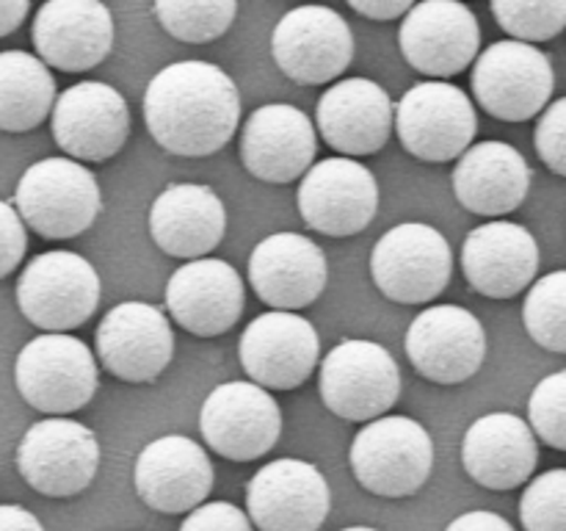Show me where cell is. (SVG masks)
Listing matches in <instances>:
<instances>
[{
  "label": "cell",
  "mask_w": 566,
  "mask_h": 531,
  "mask_svg": "<svg viewBox=\"0 0 566 531\" xmlns=\"http://www.w3.org/2000/svg\"><path fill=\"white\" fill-rule=\"evenodd\" d=\"M99 468V442L88 426L64 415L36 420L17 446V470L36 492L70 498L86 490Z\"/></svg>",
  "instance_id": "cell-10"
},
{
  "label": "cell",
  "mask_w": 566,
  "mask_h": 531,
  "mask_svg": "<svg viewBox=\"0 0 566 531\" xmlns=\"http://www.w3.org/2000/svg\"><path fill=\"white\" fill-rule=\"evenodd\" d=\"M523 321L534 343L553 354L566 352V271L556 269L531 282Z\"/></svg>",
  "instance_id": "cell-32"
},
{
  "label": "cell",
  "mask_w": 566,
  "mask_h": 531,
  "mask_svg": "<svg viewBox=\"0 0 566 531\" xmlns=\"http://www.w3.org/2000/svg\"><path fill=\"white\" fill-rule=\"evenodd\" d=\"M180 531H254L252 520L243 509L230 501L199 503L182 520Z\"/></svg>",
  "instance_id": "cell-37"
},
{
  "label": "cell",
  "mask_w": 566,
  "mask_h": 531,
  "mask_svg": "<svg viewBox=\"0 0 566 531\" xmlns=\"http://www.w3.org/2000/svg\"><path fill=\"white\" fill-rule=\"evenodd\" d=\"M199 429L219 457L252 462L280 440L282 409L276 398L254 382H224L205 398Z\"/></svg>",
  "instance_id": "cell-13"
},
{
  "label": "cell",
  "mask_w": 566,
  "mask_h": 531,
  "mask_svg": "<svg viewBox=\"0 0 566 531\" xmlns=\"http://www.w3.org/2000/svg\"><path fill=\"white\" fill-rule=\"evenodd\" d=\"M0 531H44L36 514L17 503H0Z\"/></svg>",
  "instance_id": "cell-41"
},
{
  "label": "cell",
  "mask_w": 566,
  "mask_h": 531,
  "mask_svg": "<svg viewBox=\"0 0 566 531\" xmlns=\"http://www.w3.org/2000/svg\"><path fill=\"white\" fill-rule=\"evenodd\" d=\"M298 214L321 236H357L379 210V183L374 171L348 155L310 166L298 186Z\"/></svg>",
  "instance_id": "cell-11"
},
{
  "label": "cell",
  "mask_w": 566,
  "mask_h": 531,
  "mask_svg": "<svg viewBox=\"0 0 566 531\" xmlns=\"http://www.w3.org/2000/svg\"><path fill=\"white\" fill-rule=\"evenodd\" d=\"M525 531H566V470L553 468L536 476L520 498Z\"/></svg>",
  "instance_id": "cell-34"
},
{
  "label": "cell",
  "mask_w": 566,
  "mask_h": 531,
  "mask_svg": "<svg viewBox=\"0 0 566 531\" xmlns=\"http://www.w3.org/2000/svg\"><path fill=\"white\" fill-rule=\"evenodd\" d=\"M329 263L324 249L302 232H274L249 254V282L274 310H302L324 293Z\"/></svg>",
  "instance_id": "cell-22"
},
{
  "label": "cell",
  "mask_w": 566,
  "mask_h": 531,
  "mask_svg": "<svg viewBox=\"0 0 566 531\" xmlns=\"http://www.w3.org/2000/svg\"><path fill=\"white\" fill-rule=\"evenodd\" d=\"M271 55L291 81L324 86L352 64L354 33L329 6H298L276 22Z\"/></svg>",
  "instance_id": "cell-12"
},
{
  "label": "cell",
  "mask_w": 566,
  "mask_h": 531,
  "mask_svg": "<svg viewBox=\"0 0 566 531\" xmlns=\"http://www.w3.org/2000/svg\"><path fill=\"white\" fill-rule=\"evenodd\" d=\"M28 232L11 202L0 199V280L9 277L25 258Z\"/></svg>",
  "instance_id": "cell-38"
},
{
  "label": "cell",
  "mask_w": 566,
  "mask_h": 531,
  "mask_svg": "<svg viewBox=\"0 0 566 531\" xmlns=\"http://www.w3.org/2000/svg\"><path fill=\"white\" fill-rule=\"evenodd\" d=\"M451 243L437 227L423 221L390 227L370 254L376 288L398 304L434 302L451 282Z\"/></svg>",
  "instance_id": "cell-7"
},
{
  "label": "cell",
  "mask_w": 566,
  "mask_h": 531,
  "mask_svg": "<svg viewBox=\"0 0 566 531\" xmlns=\"http://www.w3.org/2000/svg\"><path fill=\"white\" fill-rule=\"evenodd\" d=\"M531 431L545 446L566 451V371H553L534 387L528 398Z\"/></svg>",
  "instance_id": "cell-35"
},
{
  "label": "cell",
  "mask_w": 566,
  "mask_h": 531,
  "mask_svg": "<svg viewBox=\"0 0 566 531\" xmlns=\"http://www.w3.org/2000/svg\"><path fill=\"white\" fill-rule=\"evenodd\" d=\"M352 470L359 485L381 498L415 496L434 468L429 431L407 415H379L365 420L352 442Z\"/></svg>",
  "instance_id": "cell-3"
},
{
  "label": "cell",
  "mask_w": 566,
  "mask_h": 531,
  "mask_svg": "<svg viewBox=\"0 0 566 531\" xmlns=\"http://www.w3.org/2000/svg\"><path fill=\"white\" fill-rule=\"evenodd\" d=\"M398 44L412 70L446 81L473 64L481 25L462 0H420L403 14Z\"/></svg>",
  "instance_id": "cell-15"
},
{
  "label": "cell",
  "mask_w": 566,
  "mask_h": 531,
  "mask_svg": "<svg viewBox=\"0 0 566 531\" xmlns=\"http://www.w3.org/2000/svg\"><path fill=\"white\" fill-rule=\"evenodd\" d=\"M392 127L409 155L429 164H446L473 144L479 114L462 88L431 77L403 92L392 108Z\"/></svg>",
  "instance_id": "cell-6"
},
{
  "label": "cell",
  "mask_w": 566,
  "mask_h": 531,
  "mask_svg": "<svg viewBox=\"0 0 566 531\" xmlns=\"http://www.w3.org/2000/svg\"><path fill=\"white\" fill-rule=\"evenodd\" d=\"M318 133L296 105L269 103L252 111L241 131V160L263 183H293L313 166Z\"/></svg>",
  "instance_id": "cell-24"
},
{
  "label": "cell",
  "mask_w": 566,
  "mask_h": 531,
  "mask_svg": "<svg viewBox=\"0 0 566 531\" xmlns=\"http://www.w3.org/2000/svg\"><path fill=\"white\" fill-rule=\"evenodd\" d=\"M22 225L36 236L64 241L86 232L103 210L99 183L81 160L44 158L22 171L14 191Z\"/></svg>",
  "instance_id": "cell-2"
},
{
  "label": "cell",
  "mask_w": 566,
  "mask_h": 531,
  "mask_svg": "<svg viewBox=\"0 0 566 531\" xmlns=\"http://www.w3.org/2000/svg\"><path fill=\"white\" fill-rule=\"evenodd\" d=\"M14 382L25 404L44 415H70L97 393V360L83 341L44 332L17 354Z\"/></svg>",
  "instance_id": "cell-4"
},
{
  "label": "cell",
  "mask_w": 566,
  "mask_h": 531,
  "mask_svg": "<svg viewBox=\"0 0 566 531\" xmlns=\"http://www.w3.org/2000/svg\"><path fill=\"white\" fill-rule=\"evenodd\" d=\"M97 302V271L86 258L66 249L36 254L17 280L20 313L39 330H75L92 319Z\"/></svg>",
  "instance_id": "cell-9"
},
{
  "label": "cell",
  "mask_w": 566,
  "mask_h": 531,
  "mask_svg": "<svg viewBox=\"0 0 566 531\" xmlns=\"http://www.w3.org/2000/svg\"><path fill=\"white\" fill-rule=\"evenodd\" d=\"M144 122L169 155L208 158L235 136L241 94L221 66L210 61H177L149 81Z\"/></svg>",
  "instance_id": "cell-1"
},
{
  "label": "cell",
  "mask_w": 566,
  "mask_h": 531,
  "mask_svg": "<svg viewBox=\"0 0 566 531\" xmlns=\"http://www.w3.org/2000/svg\"><path fill=\"white\" fill-rule=\"evenodd\" d=\"M155 17L169 37L205 44L230 31L238 0H155Z\"/></svg>",
  "instance_id": "cell-31"
},
{
  "label": "cell",
  "mask_w": 566,
  "mask_h": 531,
  "mask_svg": "<svg viewBox=\"0 0 566 531\" xmlns=\"http://www.w3.org/2000/svg\"><path fill=\"white\" fill-rule=\"evenodd\" d=\"M470 66H473L470 86L475 100L486 114L503 122H525L539 116L556 88L551 55L520 39L490 44L484 53L475 55Z\"/></svg>",
  "instance_id": "cell-5"
},
{
  "label": "cell",
  "mask_w": 566,
  "mask_h": 531,
  "mask_svg": "<svg viewBox=\"0 0 566 531\" xmlns=\"http://www.w3.org/2000/svg\"><path fill=\"white\" fill-rule=\"evenodd\" d=\"M227 232V210L219 194L199 183H175L149 208V236L169 258H205Z\"/></svg>",
  "instance_id": "cell-28"
},
{
  "label": "cell",
  "mask_w": 566,
  "mask_h": 531,
  "mask_svg": "<svg viewBox=\"0 0 566 531\" xmlns=\"http://www.w3.org/2000/svg\"><path fill=\"white\" fill-rule=\"evenodd\" d=\"M492 17L520 42H551L566 25V0H490Z\"/></svg>",
  "instance_id": "cell-33"
},
{
  "label": "cell",
  "mask_w": 566,
  "mask_h": 531,
  "mask_svg": "<svg viewBox=\"0 0 566 531\" xmlns=\"http://www.w3.org/2000/svg\"><path fill=\"white\" fill-rule=\"evenodd\" d=\"M31 0H0V39L14 33L25 22Z\"/></svg>",
  "instance_id": "cell-42"
},
{
  "label": "cell",
  "mask_w": 566,
  "mask_h": 531,
  "mask_svg": "<svg viewBox=\"0 0 566 531\" xmlns=\"http://www.w3.org/2000/svg\"><path fill=\"white\" fill-rule=\"evenodd\" d=\"M348 6H352L357 14L368 17V20L390 22L407 14L415 6V0H348Z\"/></svg>",
  "instance_id": "cell-39"
},
{
  "label": "cell",
  "mask_w": 566,
  "mask_h": 531,
  "mask_svg": "<svg viewBox=\"0 0 566 531\" xmlns=\"http://www.w3.org/2000/svg\"><path fill=\"white\" fill-rule=\"evenodd\" d=\"M539 442L531 426L514 413L481 415L462 440V465L486 490H514L534 476Z\"/></svg>",
  "instance_id": "cell-27"
},
{
  "label": "cell",
  "mask_w": 566,
  "mask_h": 531,
  "mask_svg": "<svg viewBox=\"0 0 566 531\" xmlns=\"http://www.w3.org/2000/svg\"><path fill=\"white\" fill-rule=\"evenodd\" d=\"M166 310L197 337L224 335L243 313V280L227 260L193 258L169 277Z\"/></svg>",
  "instance_id": "cell-23"
},
{
  "label": "cell",
  "mask_w": 566,
  "mask_h": 531,
  "mask_svg": "<svg viewBox=\"0 0 566 531\" xmlns=\"http://www.w3.org/2000/svg\"><path fill=\"white\" fill-rule=\"evenodd\" d=\"M462 271L481 296L512 299L536 280L539 243L517 221H486L464 238Z\"/></svg>",
  "instance_id": "cell-25"
},
{
  "label": "cell",
  "mask_w": 566,
  "mask_h": 531,
  "mask_svg": "<svg viewBox=\"0 0 566 531\" xmlns=\"http://www.w3.org/2000/svg\"><path fill=\"white\" fill-rule=\"evenodd\" d=\"M392 108L385 86L368 77H346L321 94L315 125L340 155H374L390 142Z\"/></svg>",
  "instance_id": "cell-26"
},
{
  "label": "cell",
  "mask_w": 566,
  "mask_h": 531,
  "mask_svg": "<svg viewBox=\"0 0 566 531\" xmlns=\"http://www.w3.org/2000/svg\"><path fill=\"white\" fill-rule=\"evenodd\" d=\"M329 503L324 473L304 459H274L247 487L249 520L258 531H318Z\"/></svg>",
  "instance_id": "cell-19"
},
{
  "label": "cell",
  "mask_w": 566,
  "mask_h": 531,
  "mask_svg": "<svg viewBox=\"0 0 566 531\" xmlns=\"http://www.w3.org/2000/svg\"><path fill=\"white\" fill-rule=\"evenodd\" d=\"M53 138L70 158L103 164L125 147L130 136V108L114 86L81 81L64 88L50 108Z\"/></svg>",
  "instance_id": "cell-16"
},
{
  "label": "cell",
  "mask_w": 566,
  "mask_h": 531,
  "mask_svg": "<svg viewBox=\"0 0 566 531\" xmlns=\"http://www.w3.org/2000/svg\"><path fill=\"white\" fill-rule=\"evenodd\" d=\"M446 531H514V529L506 518H501V514L486 512V509H475V512H464L459 514L457 520H451Z\"/></svg>",
  "instance_id": "cell-40"
},
{
  "label": "cell",
  "mask_w": 566,
  "mask_h": 531,
  "mask_svg": "<svg viewBox=\"0 0 566 531\" xmlns=\"http://www.w3.org/2000/svg\"><path fill=\"white\" fill-rule=\"evenodd\" d=\"M241 365L265 391H293L318 365L321 341L315 326L291 310H269L243 330Z\"/></svg>",
  "instance_id": "cell-18"
},
{
  "label": "cell",
  "mask_w": 566,
  "mask_h": 531,
  "mask_svg": "<svg viewBox=\"0 0 566 531\" xmlns=\"http://www.w3.org/2000/svg\"><path fill=\"white\" fill-rule=\"evenodd\" d=\"M55 103V81L39 55L0 53V131L28 133L42 125Z\"/></svg>",
  "instance_id": "cell-30"
},
{
  "label": "cell",
  "mask_w": 566,
  "mask_h": 531,
  "mask_svg": "<svg viewBox=\"0 0 566 531\" xmlns=\"http://www.w3.org/2000/svg\"><path fill=\"white\" fill-rule=\"evenodd\" d=\"M534 144L553 175H566V100L558 97L539 111Z\"/></svg>",
  "instance_id": "cell-36"
},
{
  "label": "cell",
  "mask_w": 566,
  "mask_h": 531,
  "mask_svg": "<svg viewBox=\"0 0 566 531\" xmlns=\"http://www.w3.org/2000/svg\"><path fill=\"white\" fill-rule=\"evenodd\" d=\"M208 451L191 437L166 435L147 442L136 459L133 485L149 509L164 514L191 512L213 490Z\"/></svg>",
  "instance_id": "cell-21"
},
{
  "label": "cell",
  "mask_w": 566,
  "mask_h": 531,
  "mask_svg": "<svg viewBox=\"0 0 566 531\" xmlns=\"http://www.w3.org/2000/svg\"><path fill=\"white\" fill-rule=\"evenodd\" d=\"M403 348L423 379L459 385L479 374L484 365L486 332L462 304H431L409 324Z\"/></svg>",
  "instance_id": "cell-14"
},
{
  "label": "cell",
  "mask_w": 566,
  "mask_h": 531,
  "mask_svg": "<svg viewBox=\"0 0 566 531\" xmlns=\"http://www.w3.org/2000/svg\"><path fill=\"white\" fill-rule=\"evenodd\" d=\"M321 402L343 420H374L401 396V371L381 343L343 341L321 363Z\"/></svg>",
  "instance_id": "cell-8"
},
{
  "label": "cell",
  "mask_w": 566,
  "mask_h": 531,
  "mask_svg": "<svg viewBox=\"0 0 566 531\" xmlns=\"http://www.w3.org/2000/svg\"><path fill=\"white\" fill-rule=\"evenodd\" d=\"M531 177L528 160L512 144H470L453 169V194L470 214L506 216L525 202Z\"/></svg>",
  "instance_id": "cell-29"
},
{
  "label": "cell",
  "mask_w": 566,
  "mask_h": 531,
  "mask_svg": "<svg viewBox=\"0 0 566 531\" xmlns=\"http://www.w3.org/2000/svg\"><path fill=\"white\" fill-rule=\"evenodd\" d=\"M343 531H376V529H370V525H352V529H343Z\"/></svg>",
  "instance_id": "cell-43"
},
{
  "label": "cell",
  "mask_w": 566,
  "mask_h": 531,
  "mask_svg": "<svg viewBox=\"0 0 566 531\" xmlns=\"http://www.w3.org/2000/svg\"><path fill=\"white\" fill-rule=\"evenodd\" d=\"M39 59L61 72H86L114 48V17L103 0H44L31 25Z\"/></svg>",
  "instance_id": "cell-20"
},
{
  "label": "cell",
  "mask_w": 566,
  "mask_h": 531,
  "mask_svg": "<svg viewBox=\"0 0 566 531\" xmlns=\"http://www.w3.org/2000/svg\"><path fill=\"white\" fill-rule=\"evenodd\" d=\"M97 357L116 379L155 382L175 357V330L169 315L147 302H122L97 326Z\"/></svg>",
  "instance_id": "cell-17"
}]
</instances>
